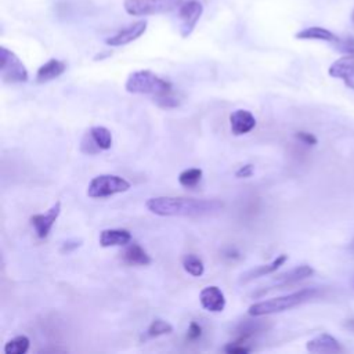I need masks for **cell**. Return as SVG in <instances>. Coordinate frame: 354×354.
<instances>
[{
  "mask_svg": "<svg viewBox=\"0 0 354 354\" xmlns=\"http://www.w3.org/2000/svg\"><path fill=\"white\" fill-rule=\"evenodd\" d=\"M123 261L130 266H149L152 259L138 243H129L123 252Z\"/></svg>",
  "mask_w": 354,
  "mask_h": 354,
  "instance_id": "d6986e66",
  "label": "cell"
},
{
  "mask_svg": "<svg viewBox=\"0 0 354 354\" xmlns=\"http://www.w3.org/2000/svg\"><path fill=\"white\" fill-rule=\"evenodd\" d=\"M65 71H66V64L64 61L51 58L37 69L35 80L36 83H47L50 80L59 77Z\"/></svg>",
  "mask_w": 354,
  "mask_h": 354,
  "instance_id": "2e32d148",
  "label": "cell"
},
{
  "mask_svg": "<svg viewBox=\"0 0 354 354\" xmlns=\"http://www.w3.org/2000/svg\"><path fill=\"white\" fill-rule=\"evenodd\" d=\"M30 340L26 335H19L12 337L4 344L6 354H25L29 350Z\"/></svg>",
  "mask_w": 354,
  "mask_h": 354,
  "instance_id": "603a6c76",
  "label": "cell"
},
{
  "mask_svg": "<svg viewBox=\"0 0 354 354\" xmlns=\"http://www.w3.org/2000/svg\"><path fill=\"white\" fill-rule=\"evenodd\" d=\"M131 188L130 181L118 174H98L87 185V196L93 199L109 198Z\"/></svg>",
  "mask_w": 354,
  "mask_h": 354,
  "instance_id": "277c9868",
  "label": "cell"
},
{
  "mask_svg": "<svg viewBox=\"0 0 354 354\" xmlns=\"http://www.w3.org/2000/svg\"><path fill=\"white\" fill-rule=\"evenodd\" d=\"M253 173H254V165L245 163V165L239 166V169L235 171V177L236 178H249L253 176Z\"/></svg>",
  "mask_w": 354,
  "mask_h": 354,
  "instance_id": "1f68e13d",
  "label": "cell"
},
{
  "mask_svg": "<svg viewBox=\"0 0 354 354\" xmlns=\"http://www.w3.org/2000/svg\"><path fill=\"white\" fill-rule=\"evenodd\" d=\"M201 336H202V326L198 322L192 321L188 326V330H187V340L196 342Z\"/></svg>",
  "mask_w": 354,
  "mask_h": 354,
  "instance_id": "4dcf8cb0",
  "label": "cell"
},
{
  "mask_svg": "<svg viewBox=\"0 0 354 354\" xmlns=\"http://www.w3.org/2000/svg\"><path fill=\"white\" fill-rule=\"evenodd\" d=\"M82 239L79 238H71V239H66L65 242H62V245H61V248H59V252L61 253H71V252H73V250H76L79 246H82Z\"/></svg>",
  "mask_w": 354,
  "mask_h": 354,
  "instance_id": "f546056e",
  "label": "cell"
},
{
  "mask_svg": "<svg viewBox=\"0 0 354 354\" xmlns=\"http://www.w3.org/2000/svg\"><path fill=\"white\" fill-rule=\"evenodd\" d=\"M203 14V4L199 0H187L178 8V19H180V35L181 37H188L198 21Z\"/></svg>",
  "mask_w": 354,
  "mask_h": 354,
  "instance_id": "52a82bcc",
  "label": "cell"
},
{
  "mask_svg": "<svg viewBox=\"0 0 354 354\" xmlns=\"http://www.w3.org/2000/svg\"><path fill=\"white\" fill-rule=\"evenodd\" d=\"M181 266L184 271L192 277H202L205 272V264L202 259H199L196 254H192V253L183 256Z\"/></svg>",
  "mask_w": 354,
  "mask_h": 354,
  "instance_id": "44dd1931",
  "label": "cell"
},
{
  "mask_svg": "<svg viewBox=\"0 0 354 354\" xmlns=\"http://www.w3.org/2000/svg\"><path fill=\"white\" fill-rule=\"evenodd\" d=\"M59 213H61V202L57 201L46 213H36L29 217L30 225L33 227L37 238L44 239L48 236Z\"/></svg>",
  "mask_w": 354,
  "mask_h": 354,
  "instance_id": "ba28073f",
  "label": "cell"
},
{
  "mask_svg": "<svg viewBox=\"0 0 354 354\" xmlns=\"http://www.w3.org/2000/svg\"><path fill=\"white\" fill-rule=\"evenodd\" d=\"M148 22L145 19L137 21L134 24H130L129 26L120 29L119 32H116L113 36H109L105 40V44L109 47H122L126 44L133 43L134 40H137L138 37H141L145 30H147Z\"/></svg>",
  "mask_w": 354,
  "mask_h": 354,
  "instance_id": "9c48e42d",
  "label": "cell"
},
{
  "mask_svg": "<svg viewBox=\"0 0 354 354\" xmlns=\"http://www.w3.org/2000/svg\"><path fill=\"white\" fill-rule=\"evenodd\" d=\"M295 37L300 39V40H321V41H328V43H336L339 39L335 33H332L330 30H328L326 28H322V26L304 28V29L299 30L295 35Z\"/></svg>",
  "mask_w": 354,
  "mask_h": 354,
  "instance_id": "ac0fdd59",
  "label": "cell"
},
{
  "mask_svg": "<svg viewBox=\"0 0 354 354\" xmlns=\"http://www.w3.org/2000/svg\"><path fill=\"white\" fill-rule=\"evenodd\" d=\"M80 149H82L84 153H88V155H94V153H97V152L101 151V149L95 145V142L93 141V138L90 137L88 131H87V134H86V136L83 137V140H82Z\"/></svg>",
  "mask_w": 354,
  "mask_h": 354,
  "instance_id": "83f0119b",
  "label": "cell"
},
{
  "mask_svg": "<svg viewBox=\"0 0 354 354\" xmlns=\"http://www.w3.org/2000/svg\"><path fill=\"white\" fill-rule=\"evenodd\" d=\"M328 73L335 79L343 80L348 88L354 90V54H344L333 61Z\"/></svg>",
  "mask_w": 354,
  "mask_h": 354,
  "instance_id": "8fae6325",
  "label": "cell"
},
{
  "mask_svg": "<svg viewBox=\"0 0 354 354\" xmlns=\"http://www.w3.org/2000/svg\"><path fill=\"white\" fill-rule=\"evenodd\" d=\"M306 348L310 353H337L342 350L339 342L328 333H321L308 340Z\"/></svg>",
  "mask_w": 354,
  "mask_h": 354,
  "instance_id": "e0dca14e",
  "label": "cell"
},
{
  "mask_svg": "<svg viewBox=\"0 0 354 354\" xmlns=\"http://www.w3.org/2000/svg\"><path fill=\"white\" fill-rule=\"evenodd\" d=\"M199 303L202 308L209 313H221L225 308L227 300L218 286L209 285L199 292Z\"/></svg>",
  "mask_w": 354,
  "mask_h": 354,
  "instance_id": "7c38bea8",
  "label": "cell"
},
{
  "mask_svg": "<svg viewBox=\"0 0 354 354\" xmlns=\"http://www.w3.org/2000/svg\"><path fill=\"white\" fill-rule=\"evenodd\" d=\"M171 83L152 71L141 69L131 72L124 83V90L130 94H151L153 97L171 93Z\"/></svg>",
  "mask_w": 354,
  "mask_h": 354,
  "instance_id": "3957f363",
  "label": "cell"
},
{
  "mask_svg": "<svg viewBox=\"0 0 354 354\" xmlns=\"http://www.w3.org/2000/svg\"><path fill=\"white\" fill-rule=\"evenodd\" d=\"M256 118L250 111L235 109L230 113V129L235 136L250 133L256 127Z\"/></svg>",
  "mask_w": 354,
  "mask_h": 354,
  "instance_id": "4fadbf2b",
  "label": "cell"
},
{
  "mask_svg": "<svg viewBox=\"0 0 354 354\" xmlns=\"http://www.w3.org/2000/svg\"><path fill=\"white\" fill-rule=\"evenodd\" d=\"M0 76L4 83H26L29 73L18 55L7 47H0Z\"/></svg>",
  "mask_w": 354,
  "mask_h": 354,
  "instance_id": "8992f818",
  "label": "cell"
},
{
  "mask_svg": "<svg viewBox=\"0 0 354 354\" xmlns=\"http://www.w3.org/2000/svg\"><path fill=\"white\" fill-rule=\"evenodd\" d=\"M184 0H123L124 11L133 17L166 14L180 8Z\"/></svg>",
  "mask_w": 354,
  "mask_h": 354,
  "instance_id": "5b68a950",
  "label": "cell"
},
{
  "mask_svg": "<svg viewBox=\"0 0 354 354\" xmlns=\"http://www.w3.org/2000/svg\"><path fill=\"white\" fill-rule=\"evenodd\" d=\"M203 171L199 167H189L183 170L178 174V183L185 187V188H192L195 185H198V183L202 180Z\"/></svg>",
  "mask_w": 354,
  "mask_h": 354,
  "instance_id": "cb8c5ba5",
  "label": "cell"
},
{
  "mask_svg": "<svg viewBox=\"0 0 354 354\" xmlns=\"http://www.w3.org/2000/svg\"><path fill=\"white\" fill-rule=\"evenodd\" d=\"M350 249H351V250H354V239H353V241H351V243H350Z\"/></svg>",
  "mask_w": 354,
  "mask_h": 354,
  "instance_id": "d6a6232c",
  "label": "cell"
},
{
  "mask_svg": "<svg viewBox=\"0 0 354 354\" xmlns=\"http://www.w3.org/2000/svg\"><path fill=\"white\" fill-rule=\"evenodd\" d=\"M313 274H314V270H313L311 266H308V264L297 266V267H295V268H292V270H289V271H286V272H282V274L277 275V277L272 279L270 288L261 289V293H264V292H267V290H271V289H279V288H282V286L293 285V283H296V282H300V281H303V279L311 277Z\"/></svg>",
  "mask_w": 354,
  "mask_h": 354,
  "instance_id": "30bf717a",
  "label": "cell"
},
{
  "mask_svg": "<svg viewBox=\"0 0 354 354\" xmlns=\"http://www.w3.org/2000/svg\"><path fill=\"white\" fill-rule=\"evenodd\" d=\"M90 137L101 151H108L112 147V133L104 126H94L88 130Z\"/></svg>",
  "mask_w": 354,
  "mask_h": 354,
  "instance_id": "ffe728a7",
  "label": "cell"
},
{
  "mask_svg": "<svg viewBox=\"0 0 354 354\" xmlns=\"http://www.w3.org/2000/svg\"><path fill=\"white\" fill-rule=\"evenodd\" d=\"M351 19H353V22H354V11H353V14H351Z\"/></svg>",
  "mask_w": 354,
  "mask_h": 354,
  "instance_id": "836d02e7",
  "label": "cell"
},
{
  "mask_svg": "<svg viewBox=\"0 0 354 354\" xmlns=\"http://www.w3.org/2000/svg\"><path fill=\"white\" fill-rule=\"evenodd\" d=\"M288 260V254H279L277 256L271 263H267V264H261V266H257L254 268H250L246 272H243L239 278V282L241 283H246V282H250L256 278H260V277H266V275H270L272 272H275L281 266H283Z\"/></svg>",
  "mask_w": 354,
  "mask_h": 354,
  "instance_id": "9a60e30c",
  "label": "cell"
},
{
  "mask_svg": "<svg viewBox=\"0 0 354 354\" xmlns=\"http://www.w3.org/2000/svg\"><path fill=\"white\" fill-rule=\"evenodd\" d=\"M148 212L162 217H203L223 210L218 199H196L185 196H153L147 199Z\"/></svg>",
  "mask_w": 354,
  "mask_h": 354,
  "instance_id": "6da1fadb",
  "label": "cell"
},
{
  "mask_svg": "<svg viewBox=\"0 0 354 354\" xmlns=\"http://www.w3.org/2000/svg\"><path fill=\"white\" fill-rule=\"evenodd\" d=\"M100 245L102 248L127 246L133 241V235L126 228H106L100 232Z\"/></svg>",
  "mask_w": 354,
  "mask_h": 354,
  "instance_id": "5bb4252c",
  "label": "cell"
},
{
  "mask_svg": "<svg viewBox=\"0 0 354 354\" xmlns=\"http://www.w3.org/2000/svg\"><path fill=\"white\" fill-rule=\"evenodd\" d=\"M173 332V325L162 318H156L153 319L149 326L147 328L142 339L147 340V339H153V337H159V336H163V335H169Z\"/></svg>",
  "mask_w": 354,
  "mask_h": 354,
  "instance_id": "7402d4cb",
  "label": "cell"
},
{
  "mask_svg": "<svg viewBox=\"0 0 354 354\" xmlns=\"http://www.w3.org/2000/svg\"><path fill=\"white\" fill-rule=\"evenodd\" d=\"M317 295H318V290L315 288H304V289L292 292L289 295L253 303L249 306L248 314L250 317H263V315H270L275 313H282L313 299Z\"/></svg>",
  "mask_w": 354,
  "mask_h": 354,
  "instance_id": "7a4b0ae2",
  "label": "cell"
},
{
  "mask_svg": "<svg viewBox=\"0 0 354 354\" xmlns=\"http://www.w3.org/2000/svg\"><path fill=\"white\" fill-rule=\"evenodd\" d=\"M224 351L228 353V354H245V353L252 351V348L248 347V346H245V343H241V342L234 340V342L225 344Z\"/></svg>",
  "mask_w": 354,
  "mask_h": 354,
  "instance_id": "4316f807",
  "label": "cell"
},
{
  "mask_svg": "<svg viewBox=\"0 0 354 354\" xmlns=\"http://www.w3.org/2000/svg\"><path fill=\"white\" fill-rule=\"evenodd\" d=\"M153 102H156V105H158V106L165 108V109L176 108V106H178V104H180L178 98L173 97V95H171V93H167V94H162V95H156V97H153Z\"/></svg>",
  "mask_w": 354,
  "mask_h": 354,
  "instance_id": "d4e9b609",
  "label": "cell"
},
{
  "mask_svg": "<svg viewBox=\"0 0 354 354\" xmlns=\"http://www.w3.org/2000/svg\"><path fill=\"white\" fill-rule=\"evenodd\" d=\"M336 50L343 53V54H354V37L347 36L344 39H337L336 43H333Z\"/></svg>",
  "mask_w": 354,
  "mask_h": 354,
  "instance_id": "484cf974",
  "label": "cell"
},
{
  "mask_svg": "<svg viewBox=\"0 0 354 354\" xmlns=\"http://www.w3.org/2000/svg\"><path fill=\"white\" fill-rule=\"evenodd\" d=\"M295 137H296V140H299L301 144H306V145H310V147H314V145H317V142H318L317 137H315L313 133H308V131H296V133H295Z\"/></svg>",
  "mask_w": 354,
  "mask_h": 354,
  "instance_id": "f1b7e54d",
  "label": "cell"
}]
</instances>
